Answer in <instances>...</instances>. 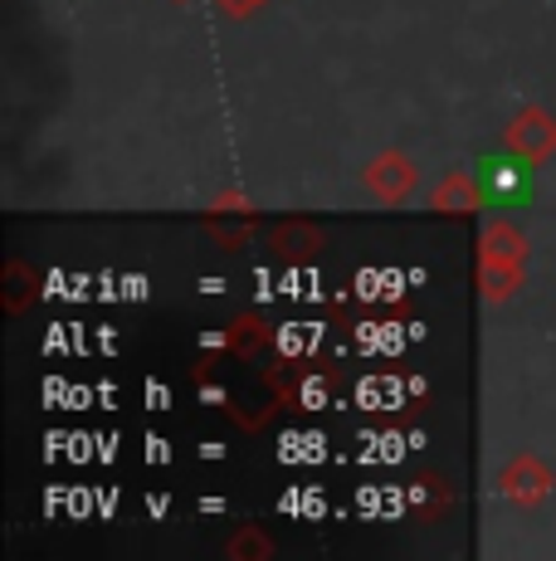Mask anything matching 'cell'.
Returning a JSON list of instances; mask_svg holds the SVG:
<instances>
[{"label": "cell", "mask_w": 556, "mask_h": 561, "mask_svg": "<svg viewBox=\"0 0 556 561\" xmlns=\"http://www.w3.org/2000/svg\"><path fill=\"white\" fill-rule=\"evenodd\" d=\"M528 234L518 230V225L508 220V215H498V220L484 225V240H478V294L488 298V304H508V298L522 294V284H528Z\"/></svg>", "instance_id": "1"}, {"label": "cell", "mask_w": 556, "mask_h": 561, "mask_svg": "<svg viewBox=\"0 0 556 561\" xmlns=\"http://www.w3.org/2000/svg\"><path fill=\"white\" fill-rule=\"evenodd\" d=\"M502 152L528 161V167H542L547 157H556V117L547 107L528 103L508 127H502Z\"/></svg>", "instance_id": "2"}, {"label": "cell", "mask_w": 556, "mask_h": 561, "mask_svg": "<svg viewBox=\"0 0 556 561\" xmlns=\"http://www.w3.org/2000/svg\"><path fill=\"white\" fill-rule=\"evenodd\" d=\"M361 186H367L381 205H405L415 196V186H420V167H415L401 147H391V152L371 157L367 167H361Z\"/></svg>", "instance_id": "3"}, {"label": "cell", "mask_w": 556, "mask_h": 561, "mask_svg": "<svg viewBox=\"0 0 556 561\" xmlns=\"http://www.w3.org/2000/svg\"><path fill=\"white\" fill-rule=\"evenodd\" d=\"M552 489H556V473L537 455H518L498 469V493L508 503H518V508H537Z\"/></svg>", "instance_id": "4"}, {"label": "cell", "mask_w": 556, "mask_h": 561, "mask_svg": "<svg viewBox=\"0 0 556 561\" xmlns=\"http://www.w3.org/2000/svg\"><path fill=\"white\" fill-rule=\"evenodd\" d=\"M488 205V191L478 176H468V171H449V176L435 186L430 196V210L435 215H478Z\"/></svg>", "instance_id": "5"}, {"label": "cell", "mask_w": 556, "mask_h": 561, "mask_svg": "<svg viewBox=\"0 0 556 561\" xmlns=\"http://www.w3.org/2000/svg\"><path fill=\"white\" fill-rule=\"evenodd\" d=\"M269 244L278 254H293V259H303V254H317L323 250V230L317 225H308V220H283L278 230L269 234Z\"/></svg>", "instance_id": "6"}, {"label": "cell", "mask_w": 556, "mask_h": 561, "mask_svg": "<svg viewBox=\"0 0 556 561\" xmlns=\"http://www.w3.org/2000/svg\"><path fill=\"white\" fill-rule=\"evenodd\" d=\"M528 167V161H522ZM522 167H484V191H488V205H502V201H518L528 191V171Z\"/></svg>", "instance_id": "7"}, {"label": "cell", "mask_w": 556, "mask_h": 561, "mask_svg": "<svg viewBox=\"0 0 556 561\" xmlns=\"http://www.w3.org/2000/svg\"><path fill=\"white\" fill-rule=\"evenodd\" d=\"M230 347L234 352H259L264 347V318L259 312H250V318H240L230 328Z\"/></svg>", "instance_id": "8"}, {"label": "cell", "mask_w": 556, "mask_h": 561, "mask_svg": "<svg viewBox=\"0 0 556 561\" xmlns=\"http://www.w3.org/2000/svg\"><path fill=\"white\" fill-rule=\"evenodd\" d=\"M230 557H274V542L259 537V527H240L230 537Z\"/></svg>", "instance_id": "9"}, {"label": "cell", "mask_w": 556, "mask_h": 561, "mask_svg": "<svg viewBox=\"0 0 556 561\" xmlns=\"http://www.w3.org/2000/svg\"><path fill=\"white\" fill-rule=\"evenodd\" d=\"M5 278L15 284V288H10V298H5V308L10 312H25L30 298H35V294H30V268L25 264H5Z\"/></svg>", "instance_id": "10"}, {"label": "cell", "mask_w": 556, "mask_h": 561, "mask_svg": "<svg viewBox=\"0 0 556 561\" xmlns=\"http://www.w3.org/2000/svg\"><path fill=\"white\" fill-rule=\"evenodd\" d=\"M259 5H264V0H216V10L224 20H250Z\"/></svg>", "instance_id": "11"}, {"label": "cell", "mask_w": 556, "mask_h": 561, "mask_svg": "<svg viewBox=\"0 0 556 561\" xmlns=\"http://www.w3.org/2000/svg\"><path fill=\"white\" fill-rule=\"evenodd\" d=\"M171 5H190V0H171Z\"/></svg>", "instance_id": "12"}]
</instances>
